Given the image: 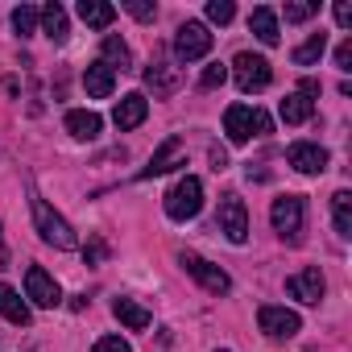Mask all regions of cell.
<instances>
[{
	"instance_id": "obj_1",
	"label": "cell",
	"mask_w": 352,
	"mask_h": 352,
	"mask_svg": "<svg viewBox=\"0 0 352 352\" xmlns=\"http://www.w3.org/2000/svg\"><path fill=\"white\" fill-rule=\"evenodd\" d=\"M224 133H228V141H232V145H249L253 137L274 133V120H270V112H261V108L232 104V108L224 112Z\"/></svg>"
},
{
	"instance_id": "obj_2",
	"label": "cell",
	"mask_w": 352,
	"mask_h": 352,
	"mask_svg": "<svg viewBox=\"0 0 352 352\" xmlns=\"http://www.w3.org/2000/svg\"><path fill=\"white\" fill-rule=\"evenodd\" d=\"M204 208V183L195 179V174H187V179H179L170 191H166V216L170 220H195Z\"/></svg>"
},
{
	"instance_id": "obj_3",
	"label": "cell",
	"mask_w": 352,
	"mask_h": 352,
	"mask_svg": "<svg viewBox=\"0 0 352 352\" xmlns=\"http://www.w3.org/2000/svg\"><path fill=\"white\" fill-rule=\"evenodd\" d=\"M270 220H274V232H278L286 245H298V241H302V220H307L302 195H282V199H274Z\"/></svg>"
},
{
	"instance_id": "obj_4",
	"label": "cell",
	"mask_w": 352,
	"mask_h": 352,
	"mask_svg": "<svg viewBox=\"0 0 352 352\" xmlns=\"http://www.w3.org/2000/svg\"><path fill=\"white\" fill-rule=\"evenodd\" d=\"M34 224H38V232H42L46 245H54V249H75V228H71L46 199H34Z\"/></svg>"
},
{
	"instance_id": "obj_5",
	"label": "cell",
	"mask_w": 352,
	"mask_h": 352,
	"mask_svg": "<svg viewBox=\"0 0 352 352\" xmlns=\"http://www.w3.org/2000/svg\"><path fill=\"white\" fill-rule=\"evenodd\" d=\"M232 79H236V87L241 91H265L270 83H274V71H270V58H261V54H236L232 58Z\"/></svg>"
},
{
	"instance_id": "obj_6",
	"label": "cell",
	"mask_w": 352,
	"mask_h": 352,
	"mask_svg": "<svg viewBox=\"0 0 352 352\" xmlns=\"http://www.w3.org/2000/svg\"><path fill=\"white\" fill-rule=\"evenodd\" d=\"M212 42L216 38L208 34L204 21H183L179 34H174V58H179V63H195V58H204L212 50Z\"/></svg>"
},
{
	"instance_id": "obj_7",
	"label": "cell",
	"mask_w": 352,
	"mask_h": 352,
	"mask_svg": "<svg viewBox=\"0 0 352 352\" xmlns=\"http://www.w3.org/2000/svg\"><path fill=\"white\" fill-rule=\"evenodd\" d=\"M216 220H220V232H224L232 245H245V241H249V212H245V199H241V195H224Z\"/></svg>"
},
{
	"instance_id": "obj_8",
	"label": "cell",
	"mask_w": 352,
	"mask_h": 352,
	"mask_svg": "<svg viewBox=\"0 0 352 352\" xmlns=\"http://www.w3.org/2000/svg\"><path fill=\"white\" fill-rule=\"evenodd\" d=\"M179 261H183V270H187V274H191V278H195V282H199L204 290H212V294H224V290L232 286V278H228V274H224L220 265L204 261L199 253H183Z\"/></svg>"
},
{
	"instance_id": "obj_9",
	"label": "cell",
	"mask_w": 352,
	"mask_h": 352,
	"mask_svg": "<svg viewBox=\"0 0 352 352\" xmlns=\"http://www.w3.org/2000/svg\"><path fill=\"white\" fill-rule=\"evenodd\" d=\"M174 166H187V145L183 137H166L157 145V153L149 157V166H141V179H157V174H170Z\"/></svg>"
},
{
	"instance_id": "obj_10",
	"label": "cell",
	"mask_w": 352,
	"mask_h": 352,
	"mask_svg": "<svg viewBox=\"0 0 352 352\" xmlns=\"http://www.w3.org/2000/svg\"><path fill=\"white\" fill-rule=\"evenodd\" d=\"M315 96H319V83L315 79H302V87L282 100V120L286 124H307L311 112H315Z\"/></svg>"
},
{
	"instance_id": "obj_11",
	"label": "cell",
	"mask_w": 352,
	"mask_h": 352,
	"mask_svg": "<svg viewBox=\"0 0 352 352\" xmlns=\"http://www.w3.org/2000/svg\"><path fill=\"white\" fill-rule=\"evenodd\" d=\"M257 327H261L265 336H274V340H290V336L302 327V319H298L294 311H286V307H261V311H257Z\"/></svg>"
},
{
	"instance_id": "obj_12",
	"label": "cell",
	"mask_w": 352,
	"mask_h": 352,
	"mask_svg": "<svg viewBox=\"0 0 352 352\" xmlns=\"http://www.w3.org/2000/svg\"><path fill=\"white\" fill-rule=\"evenodd\" d=\"M145 87H149L157 100H166V96H174V91L183 87V71L170 67V63H162V58H153V63L145 67Z\"/></svg>"
},
{
	"instance_id": "obj_13",
	"label": "cell",
	"mask_w": 352,
	"mask_h": 352,
	"mask_svg": "<svg viewBox=\"0 0 352 352\" xmlns=\"http://www.w3.org/2000/svg\"><path fill=\"white\" fill-rule=\"evenodd\" d=\"M286 162L298 170V174H323L327 170V149L323 145H311V141H294L286 149Z\"/></svg>"
},
{
	"instance_id": "obj_14",
	"label": "cell",
	"mask_w": 352,
	"mask_h": 352,
	"mask_svg": "<svg viewBox=\"0 0 352 352\" xmlns=\"http://www.w3.org/2000/svg\"><path fill=\"white\" fill-rule=\"evenodd\" d=\"M25 294H30L38 307H58V302H63L58 282H54L42 265H30V274H25Z\"/></svg>"
},
{
	"instance_id": "obj_15",
	"label": "cell",
	"mask_w": 352,
	"mask_h": 352,
	"mask_svg": "<svg viewBox=\"0 0 352 352\" xmlns=\"http://www.w3.org/2000/svg\"><path fill=\"white\" fill-rule=\"evenodd\" d=\"M145 116H149V100H145L141 91H129V96H120V104L112 108V124H116L120 133L137 129V124H141Z\"/></svg>"
},
{
	"instance_id": "obj_16",
	"label": "cell",
	"mask_w": 352,
	"mask_h": 352,
	"mask_svg": "<svg viewBox=\"0 0 352 352\" xmlns=\"http://www.w3.org/2000/svg\"><path fill=\"white\" fill-rule=\"evenodd\" d=\"M286 294L298 298V302H319V298H323V274H319L315 265L290 274V278H286Z\"/></svg>"
},
{
	"instance_id": "obj_17",
	"label": "cell",
	"mask_w": 352,
	"mask_h": 352,
	"mask_svg": "<svg viewBox=\"0 0 352 352\" xmlns=\"http://www.w3.org/2000/svg\"><path fill=\"white\" fill-rule=\"evenodd\" d=\"M83 87H87V96L91 100H108L112 96V87H116V71L108 67V63H91L87 71H83Z\"/></svg>"
},
{
	"instance_id": "obj_18",
	"label": "cell",
	"mask_w": 352,
	"mask_h": 352,
	"mask_svg": "<svg viewBox=\"0 0 352 352\" xmlns=\"http://www.w3.org/2000/svg\"><path fill=\"white\" fill-rule=\"evenodd\" d=\"M100 129H104V120H100L96 112H87V108L67 112V133H71L75 141H96V137H100Z\"/></svg>"
},
{
	"instance_id": "obj_19",
	"label": "cell",
	"mask_w": 352,
	"mask_h": 352,
	"mask_svg": "<svg viewBox=\"0 0 352 352\" xmlns=\"http://www.w3.org/2000/svg\"><path fill=\"white\" fill-rule=\"evenodd\" d=\"M249 30H253L265 46H278V42H282V34H278V13H274V9H265V5L249 13Z\"/></svg>"
},
{
	"instance_id": "obj_20",
	"label": "cell",
	"mask_w": 352,
	"mask_h": 352,
	"mask_svg": "<svg viewBox=\"0 0 352 352\" xmlns=\"http://www.w3.org/2000/svg\"><path fill=\"white\" fill-rule=\"evenodd\" d=\"M112 315H116L129 331H145V327H149V319H153V315H149L141 302H133V298H116V302H112Z\"/></svg>"
},
{
	"instance_id": "obj_21",
	"label": "cell",
	"mask_w": 352,
	"mask_h": 352,
	"mask_svg": "<svg viewBox=\"0 0 352 352\" xmlns=\"http://www.w3.org/2000/svg\"><path fill=\"white\" fill-rule=\"evenodd\" d=\"M0 315H5L9 323H30V307H25V298L13 290V286H5V282H0Z\"/></svg>"
},
{
	"instance_id": "obj_22",
	"label": "cell",
	"mask_w": 352,
	"mask_h": 352,
	"mask_svg": "<svg viewBox=\"0 0 352 352\" xmlns=\"http://www.w3.org/2000/svg\"><path fill=\"white\" fill-rule=\"evenodd\" d=\"M38 21H42L46 38H50L54 46H63V42H67V9H63V5H46V9L38 13Z\"/></svg>"
},
{
	"instance_id": "obj_23",
	"label": "cell",
	"mask_w": 352,
	"mask_h": 352,
	"mask_svg": "<svg viewBox=\"0 0 352 352\" xmlns=\"http://www.w3.org/2000/svg\"><path fill=\"white\" fill-rule=\"evenodd\" d=\"M79 21L91 25V30H108L116 21V9L112 5H100V0H79Z\"/></svg>"
},
{
	"instance_id": "obj_24",
	"label": "cell",
	"mask_w": 352,
	"mask_h": 352,
	"mask_svg": "<svg viewBox=\"0 0 352 352\" xmlns=\"http://www.w3.org/2000/svg\"><path fill=\"white\" fill-rule=\"evenodd\" d=\"M323 50H327V34L319 30V34H311V38H307L290 58H294V67H315V63L323 58Z\"/></svg>"
},
{
	"instance_id": "obj_25",
	"label": "cell",
	"mask_w": 352,
	"mask_h": 352,
	"mask_svg": "<svg viewBox=\"0 0 352 352\" xmlns=\"http://www.w3.org/2000/svg\"><path fill=\"white\" fill-rule=\"evenodd\" d=\"M331 216H336V232L340 236H352V195L348 191H336L331 195Z\"/></svg>"
},
{
	"instance_id": "obj_26",
	"label": "cell",
	"mask_w": 352,
	"mask_h": 352,
	"mask_svg": "<svg viewBox=\"0 0 352 352\" xmlns=\"http://www.w3.org/2000/svg\"><path fill=\"white\" fill-rule=\"evenodd\" d=\"M100 63H108L112 71H129L133 58H129V46H124L116 34H108V38H104V58H100Z\"/></svg>"
},
{
	"instance_id": "obj_27",
	"label": "cell",
	"mask_w": 352,
	"mask_h": 352,
	"mask_svg": "<svg viewBox=\"0 0 352 352\" xmlns=\"http://www.w3.org/2000/svg\"><path fill=\"white\" fill-rule=\"evenodd\" d=\"M13 30H17V38H34V30H38V9H30V5L13 9Z\"/></svg>"
},
{
	"instance_id": "obj_28",
	"label": "cell",
	"mask_w": 352,
	"mask_h": 352,
	"mask_svg": "<svg viewBox=\"0 0 352 352\" xmlns=\"http://www.w3.org/2000/svg\"><path fill=\"white\" fill-rule=\"evenodd\" d=\"M224 79H228V67H224V63H212V67L199 75V87H204V91H216V87H224Z\"/></svg>"
},
{
	"instance_id": "obj_29",
	"label": "cell",
	"mask_w": 352,
	"mask_h": 352,
	"mask_svg": "<svg viewBox=\"0 0 352 352\" xmlns=\"http://www.w3.org/2000/svg\"><path fill=\"white\" fill-rule=\"evenodd\" d=\"M319 13V0H298V5H286V21H311Z\"/></svg>"
},
{
	"instance_id": "obj_30",
	"label": "cell",
	"mask_w": 352,
	"mask_h": 352,
	"mask_svg": "<svg viewBox=\"0 0 352 352\" xmlns=\"http://www.w3.org/2000/svg\"><path fill=\"white\" fill-rule=\"evenodd\" d=\"M232 0H212V5H208V21H216V25H228L232 21Z\"/></svg>"
},
{
	"instance_id": "obj_31",
	"label": "cell",
	"mask_w": 352,
	"mask_h": 352,
	"mask_svg": "<svg viewBox=\"0 0 352 352\" xmlns=\"http://www.w3.org/2000/svg\"><path fill=\"white\" fill-rule=\"evenodd\" d=\"M124 9H129L137 21H153V17H157V9H153V5H145V0H129Z\"/></svg>"
},
{
	"instance_id": "obj_32",
	"label": "cell",
	"mask_w": 352,
	"mask_h": 352,
	"mask_svg": "<svg viewBox=\"0 0 352 352\" xmlns=\"http://www.w3.org/2000/svg\"><path fill=\"white\" fill-rule=\"evenodd\" d=\"M91 352H133V348H129V344H124L120 336H104V340H100V344H96Z\"/></svg>"
},
{
	"instance_id": "obj_33",
	"label": "cell",
	"mask_w": 352,
	"mask_h": 352,
	"mask_svg": "<svg viewBox=\"0 0 352 352\" xmlns=\"http://www.w3.org/2000/svg\"><path fill=\"white\" fill-rule=\"evenodd\" d=\"M336 67H340V71H352V38L340 42V50H336Z\"/></svg>"
},
{
	"instance_id": "obj_34",
	"label": "cell",
	"mask_w": 352,
	"mask_h": 352,
	"mask_svg": "<svg viewBox=\"0 0 352 352\" xmlns=\"http://www.w3.org/2000/svg\"><path fill=\"white\" fill-rule=\"evenodd\" d=\"M336 21H340L344 30L352 25V5H348V0H340V5H336Z\"/></svg>"
},
{
	"instance_id": "obj_35",
	"label": "cell",
	"mask_w": 352,
	"mask_h": 352,
	"mask_svg": "<svg viewBox=\"0 0 352 352\" xmlns=\"http://www.w3.org/2000/svg\"><path fill=\"white\" fill-rule=\"evenodd\" d=\"M212 170H228V153L220 145H212Z\"/></svg>"
},
{
	"instance_id": "obj_36",
	"label": "cell",
	"mask_w": 352,
	"mask_h": 352,
	"mask_svg": "<svg viewBox=\"0 0 352 352\" xmlns=\"http://www.w3.org/2000/svg\"><path fill=\"white\" fill-rule=\"evenodd\" d=\"M104 253H108V249H104V241H91V245L83 249V257H87V261H100Z\"/></svg>"
},
{
	"instance_id": "obj_37",
	"label": "cell",
	"mask_w": 352,
	"mask_h": 352,
	"mask_svg": "<svg viewBox=\"0 0 352 352\" xmlns=\"http://www.w3.org/2000/svg\"><path fill=\"white\" fill-rule=\"evenodd\" d=\"M220 352H228V348H220Z\"/></svg>"
}]
</instances>
